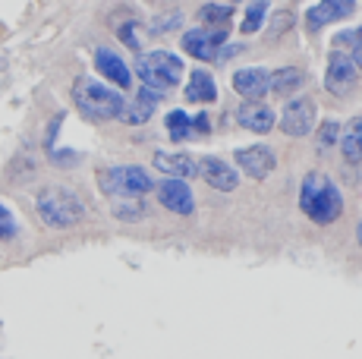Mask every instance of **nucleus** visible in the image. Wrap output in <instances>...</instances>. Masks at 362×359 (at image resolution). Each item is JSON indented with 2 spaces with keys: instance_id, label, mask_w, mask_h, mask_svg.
<instances>
[{
  "instance_id": "f257e3e1",
  "label": "nucleus",
  "mask_w": 362,
  "mask_h": 359,
  "mask_svg": "<svg viewBox=\"0 0 362 359\" xmlns=\"http://www.w3.org/2000/svg\"><path fill=\"white\" fill-rule=\"evenodd\" d=\"M299 208L312 224L328 227L344 215V192L328 174L312 170L303 177V186H299Z\"/></svg>"
},
{
  "instance_id": "f03ea898",
  "label": "nucleus",
  "mask_w": 362,
  "mask_h": 359,
  "mask_svg": "<svg viewBox=\"0 0 362 359\" xmlns=\"http://www.w3.org/2000/svg\"><path fill=\"white\" fill-rule=\"evenodd\" d=\"M73 105L82 117L104 123V120H120L123 107H127V98H123L117 88L92 79V76H79V79L73 82Z\"/></svg>"
},
{
  "instance_id": "7ed1b4c3",
  "label": "nucleus",
  "mask_w": 362,
  "mask_h": 359,
  "mask_svg": "<svg viewBox=\"0 0 362 359\" xmlns=\"http://www.w3.org/2000/svg\"><path fill=\"white\" fill-rule=\"evenodd\" d=\"M35 215L51 230H69L86 218V202L69 186H45L35 192Z\"/></svg>"
},
{
  "instance_id": "20e7f679",
  "label": "nucleus",
  "mask_w": 362,
  "mask_h": 359,
  "mask_svg": "<svg viewBox=\"0 0 362 359\" xmlns=\"http://www.w3.org/2000/svg\"><path fill=\"white\" fill-rule=\"evenodd\" d=\"M136 73L145 88L167 92V88H177L180 79H183V60L170 51H148V54H139Z\"/></svg>"
},
{
  "instance_id": "39448f33",
  "label": "nucleus",
  "mask_w": 362,
  "mask_h": 359,
  "mask_svg": "<svg viewBox=\"0 0 362 359\" xmlns=\"http://www.w3.org/2000/svg\"><path fill=\"white\" fill-rule=\"evenodd\" d=\"M101 192L117 199H142L145 192L155 189L148 170L139 167V164H114V167H104L98 174Z\"/></svg>"
},
{
  "instance_id": "423d86ee",
  "label": "nucleus",
  "mask_w": 362,
  "mask_h": 359,
  "mask_svg": "<svg viewBox=\"0 0 362 359\" xmlns=\"http://www.w3.org/2000/svg\"><path fill=\"white\" fill-rule=\"evenodd\" d=\"M183 51L196 60H221V51L227 45V29H189L183 32Z\"/></svg>"
},
{
  "instance_id": "0eeeda50",
  "label": "nucleus",
  "mask_w": 362,
  "mask_h": 359,
  "mask_svg": "<svg viewBox=\"0 0 362 359\" xmlns=\"http://www.w3.org/2000/svg\"><path fill=\"white\" fill-rule=\"evenodd\" d=\"M315 101L312 98H293L287 101V107H284L281 114V129L284 136H293V139H303V136L312 133V126H315Z\"/></svg>"
},
{
  "instance_id": "6e6552de",
  "label": "nucleus",
  "mask_w": 362,
  "mask_h": 359,
  "mask_svg": "<svg viewBox=\"0 0 362 359\" xmlns=\"http://www.w3.org/2000/svg\"><path fill=\"white\" fill-rule=\"evenodd\" d=\"M236 167H243V174L249 180H255V183H262V180H268L274 174L277 167V158L274 151L268 148V145H249V148H236Z\"/></svg>"
},
{
  "instance_id": "1a4fd4ad",
  "label": "nucleus",
  "mask_w": 362,
  "mask_h": 359,
  "mask_svg": "<svg viewBox=\"0 0 362 359\" xmlns=\"http://www.w3.org/2000/svg\"><path fill=\"white\" fill-rule=\"evenodd\" d=\"M356 79H359V70H356V64H353V57L346 51L334 47L328 57V73H325V88H328L331 95H344L356 86Z\"/></svg>"
},
{
  "instance_id": "9d476101",
  "label": "nucleus",
  "mask_w": 362,
  "mask_h": 359,
  "mask_svg": "<svg viewBox=\"0 0 362 359\" xmlns=\"http://www.w3.org/2000/svg\"><path fill=\"white\" fill-rule=\"evenodd\" d=\"M155 192H158V202L167 211H173V215H180V218L196 215V196L186 186V180H164V183L155 186Z\"/></svg>"
},
{
  "instance_id": "9b49d317",
  "label": "nucleus",
  "mask_w": 362,
  "mask_h": 359,
  "mask_svg": "<svg viewBox=\"0 0 362 359\" xmlns=\"http://www.w3.org/2000/svg\"><path fill=\"white\" fill-rule=\"evenodd\" d=\"M356 13V0H318L309 13H305V25L312 32L325 29L328 23H337V19H346Z\"/></svg>"
},
{
  "instance_id": "f8f14e48",
  "label": "nucleus",
  "mask_w": 362,
  "mask_h": 359,
  "mask_svg": "<svg viewBox=\"0 0 362 359\" xmlns=\"http://www.w3.org/2000/svg\"><path fill=\"white\" fill-rule=\"evenodd\" d=\"M95 70H98L110 86L120 88V92L123 88H129V82H132V73H129L127 60H123L117 51H110V47H95Z\"/></svg>"
},
{
  "instance_id": "ddd939ff",
  "label": "nucleus",
  "mask_w": 362,
  "mask_h": 359,
  "mask_svg": "<svg viewBox=\"0 0 362 359\" xmlns=\"http://www.w3.org/2000/svg\"><path fill=\"white\" fill-rule=\"evenodd\" d=\"M155 167L167 180H192L199 177V161L186 151H155Z\"/></svg>"
},
{
  "instance_id": "4468645a",
  "label": "nucleus",
  "mask_w": 362,
  "mask_h": 359,
  "mask_svg": "<svg viewBox=\"0 0 362 359\" xmlns=\"http://www.w3.org/2000/svg\"><path fill=\"white\" fill-rule=\"evenodd\" d=\"M236 123H240L243 129H249V133H271L277 123L274 110H271L268 105H262V101H246V105H240V110H236Z\"/></svg>"
},
{
  "instance_id": "2eb2a0df",
  "label": "nucleus",
  "mask_w": 362,
  "mask_h": 359,
  "mask_svg": "<svg viewBox=\"0 0 362 359\" xmlns=\"http://www.w3.org/2000/svg\"><path fill=\"white\" fill-rule=\"evenodd\" d=\"M199 174L205 177V183L218 192H233L236 186H240V170L230 167L227 161H221V158H205L202 167H199Z\"/></svg>"
},
{
  "instance_id": "dca6fc26",
  "label": "nucleus",
  "mask_w": 362,
  "mask_h": 359,
  "mask_svg": "<svg viewBox=\"0 0 362 359\" xmlns=\"http://www.w3.org/2000/svg\"><path fill=\"white\" fill-rule=\"evenodd\" d=\"M233 92L243 101H262L268 95V73L262 66H246L233 73Z\"/></svg>"
},
{
  "instance_id": "f3484780",
  "label": "nucleus",
  "mask_w": 362,
  "mask_h": 359,
  "mask_svg": "<svg viewBox=\"0 0 362 359\" xmlns=\"http://www.w3.org/2000/svg\"><path fill=\"white\" fill-rule=\"evenodd\" d=\"M158 107V92H151V88H139V95L132 101H127V107H123V123H129V126H142V123L151 120V114H155Z\"/></svg>"
},
{
  "instance_id": "a211bd4d",
  "label": "nucleus",
  "mask_w": 362,
  "mask_h": 359,
  "mask_svg": "<svg viewBox=\"0 0 362 359\" xmlns=\"http://www.w3.org/2000/svg\"><path fill=\"white\" fill-rule=\"evenodd\" d=\"M183 95H186V101H192V105H211V101H218V82L211 79V73L192 70Z\"/></svg>"
},
{
  "instance_id": "6ab92c4d",
  "label": "nucleus",
  "mask_w": 362,
  "mask_h": 359,
  "mask_svg": "<svg viewBox=\"0 0 362 359\" xmlns=\"http://www.w3.org/2000/svg\"><path fill=\"white\" fill-rule=\"evenodd\" d=\"M340 155L346 164H359L362 161V117H353L346 126H340Z\"/></svg>"
},
{
  "instance_id": "aec40b11",
  "label": "nucleus",
  "mask_w": 362,
  "mask_h": 359,
  "mask_svg": "<svg viewBox=\"0 0 362 359\" xmlns=\"http://www.w3.org/2000/svg\"><path fill=\"white\" fill-rule=\"evenodd\" d=\"M303 82H305V76H303V70H296V66H284V70H277V73L268 76V88L274 95L296 92V88H303Z\"/></svg>"
},
{
  "instance_id": "412c9836",
  "label": "nucleus",
  "mask_w": 362,
  "mask_h": 359,
  "mask_svg": "<svg viewBox=\"0 0 362 359\" xmlns=\"http://www.w3.org/2000/svg\"><path fill=\"white\" fill-rule=\"evenodd\" d=\"M164 126H167V136H170L173 142H186L192 136V117H186L183 110H167Z\"/></svg>"
},
{
  "instance_id": "4be33fe9",
  "label": "nucleus",
  "mask_w": 362,
  "mask_h": 359,
  "mask_svg": "<svg viewBox=\"0 0 362 359\" xmlns=\"http://www.w3.org/2000/svg\"><path fill=\"white\" fill-rule=\"evenodd\" d=\"M230 16H233L230 4H205L199 10V19L205 23V29H227Z\"/></svg>"
},
{
  "instance_id": "5701e85b",
  "label": "nucleus",
  "mask_w": 362,
  "mask_h": 359,
  "mask_svg": "<svg viewBox=\"0 0 362 359\" xmlns=\"http://www.w3.org/2000/svg\"><path fill=\"white\" fill-rule=\"evenodd\" d=\"M264 16H268V0H252V4L246 6V13H243L240 32H243V35H255V32L262 29Z\"/></svg>"
},
{
  "instance_id": "b1692460",
  "label": "nucleus",
  "mask_w": 362,
  "mask_h": 359,
  "mask_svg": "<svg viewBox=\"0 0 362 359\" xmlns=\"http://www.w3.org/2000/svg\"><path fill=\"white\" fill-rule=\"evenodd\" d=\"M117 35H120L123 45H129L132 51H142V38H139V23L136 19H127V23L117 25Z\"/></svg>"
},
{
  "instance_id": "393cba45",
  "label": "nucleus",
  "mask_w": 362,
  "mask_h": 359,
  "mask_svg": "<svg viewBox=\"0 0 362 359\" xmlns=\"http://www.w3.org/2000/svg\"><path fill=\"white\" fill-rule=\"evenodd\" d=\"M340 139V123L337 120H325L322 129H318V148H331V145H337Z\"/></svg>"
},
{
  "instance_id": "a878e982",
  "label": "nucleus",
  "mask_w": 362,
  "mask_h": 359,
  "mask_svg": "<svg viewBox=\"0 0 362 359\" xmlns=\"http://www.w3.org/2000/svg\"><path fill=\"white\" fill-rule=\"evenodd\" d=\"M16 233H19V227H16V218H13V211L6 208V205H0V243L13 240Z\"/></svg>"
},
{
  "instance_id": "bb28decb",
  "label": "nucleus",
  "mask_w": 362,
  "mask_h": 359,
  "mask_svg": "<svg viewBox=\"0 0 362 359\" xmlns=\"http://www.w3.org/2000/svg\"><path fill=\"white\" fill-rule=\"evenodd\" d=\"M362 41V29H350V32H340L337 38H334V45H337V51H344V47H353Z\"/></svg>"
},
{
  "instance_id": "cd10ccee",
  "label": "nucleus",
  "mask_w": 362,
  "mask_h": 359,
  "mask_svg": "<svg viewBox=\"0 0 362 359\" xmlns=\"http://www.w3.org/2000/svg\"><path fill=\"white\" fill-rule=\"evenodd\" d=\"M114 215L120 220H139L145 215V208H139V205H114Z\"/></svg>"
},
{
  "instance_id": "c85d7f7f",
  "label": "nucleus",
  "mask_w": 362,
  "mask_h": 359,
  "mask_svg": "<svg viewBox=\"0 0 362 359\" xmlns=\"http://www.w3.org/2000/svg\"><path fill=\"white\" fill-rule=\"evenodd\" d=\"M177 25H180V13H170V19H158V23H155V32H170V29H177Z\"/></svg>"
},
{
  "instance_id": "c756f323",
  "label": "nucleus",
  "mask_w": 362,
  "mask_h": 359,
  "mask_svg": "<svg viewBox=\"0 0 362 359\" xmlns=\"http://www.w3.org/2000/svg\"><path fill=\"white\" fill-rule=\"evenodd\" d=\"M208 129H211L208 114H196V120H192V133H208Z\"/></svg>"
},
{
  "instance_id": "7c9ffc66",
  "label": "nucleus",
  "mask_w": 362,
  "mask_h": 359,
  "mask_svg": "<svg viewBox=\"0 0 362 359\" xmlns=\"http://www.w3.org/2000/svg\"><path fill=\"white\" fill-rule=\"evenodd\" d=\"M353 64H356V70L362 66V41L359 45H353Z\"/></svg>"
},
{
  "instance_id": "2f4dec72",
  "label": "nucleus",
  "mask_w": 362,
  "mask_h": 359,
  "mask_svg": "<svg viewBox=\"0 0 362 359\" xmlns=\"http://www.w3.org/2000/svg\"><path fill=\"white\" fill-rule=\"evenodd\" d=\"M356 240H359V249H362V220H359V227H356Z\"/></svg>"
},
{
  "instance_id": "473e14b6",
  "label": "nucleus",
  "mask_w": 362,
  "mask_h": 359,
  "mask_svg": "<svg viewBox=\"0 0 362 359\" xmlns=\"http://www.w3.org/2000/svg\"><path fill=\"white\" fill-rule=\"evenodd\" d=\"M230 4H236V0H230Z\"/></svg>"
}]
</instances>
